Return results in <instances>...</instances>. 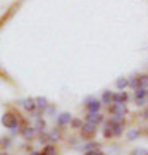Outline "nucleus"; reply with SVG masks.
<instances>
[{"label": "nucleus", "instance_id": "obj_25", "mask_svg": "<svg viewBox=\"0 0 148 155\" xmlns=\"http://www.w3.org/2000/svg\"><path fill=\"white\" fill-rule=\"evenodd\" d=\"M145 119H148V109L145 110Z\"/></svg>", "mask_w": 148, "mask_h": 155}, {"label": "nucleus", "instance_id": "obj_16", "mask_svg": "<svg viewBox=\"0 0 148 155\" xmlns=\"http://www.w3.org/2000/svg\"><path fill=\"white\" fill-rule=\"evenodd\" d=\"M104 134L107 136V138H110V136L114 134V133H112V124H110V122H109V124H105V127H104Z\"/></svg>", "mask_w": 148, "mask_h": 155}, {"label": "nucleus", "instance_id": "obj_4", "mask_svg": "<svg viewBox=\"0 0 148 155\" xmlns=\"http://www.w3.org/2000/svg\"><path fill=\"white\" fill-rule=\"evenodd\" d=\"M95 131H97V124H93V122H90V121H86L84 124H83V133L93 134Z\"/></svg>", "mask_w": 148, "mask_h": 155}, {"label": "nucleus", "instance_id": "obj_28", "mask_svg": "<svg viewBox=\"0 0 148 155\" xmlns=\"http://www.w3.org/2000/svg\"><path fill=\"white\" fill-rule=\"evenodd\" d=\"M0 155H2V153H0Z\"/></svg>", "mask_w": 148, "mask_h": 155}, {"label": "nucleus", "instance_id": "obj_12", "mask_svg": "<svg viewBox=\"0 0 148 155\" xmlns=\"http://www.w3.org/2000/svg\"><path fill=\"white\" fill-rule=\"evenodd\" d=\"M127 84H129V81H127L126 78H119V79L115 81V86H117L119 90H124V88L127 86Z\"/></svg>", "mask_w": 148, "mask_h": 155}, {"label": "nucleus", "instance_id": "obj_2", "mask_svg": "<svg viewBox=\"0 0 148 155\" xmlns=\"http://www.w3.org/2000/svg\"><path fill=\"white\" fill-rule=\"evenodd\" d=\"M100 107H102V102H100V100L86 98V109H88V112H98Z\"/></svg>", "mask_w": 148, "mask_h": 155}, {"label": "nucleus", "instance_id": "obj_14", "mask_svg": "<svg viewBox=\"0 0 148 155\" xmlns=\"http://www.w3.org/2000/svg\"><path fill=\"white\" fill-rule=\"evenodd\" d=\"M35 133H36V129H35V127H24V129H22V134H24V138H31Z\"/></svg>", "mask_w": 148, "mask_h": 155}, {"label": "nucleus", "instance_id": "obj_1", "mask_svg": "<svg viewBox=\"0 0 148 155\" xmlns=\"http://www.w3.org/2000/svg\"><path fill=\"white\" fill-rule=\"evenodd\" d=\"M2 124L5 127H9L12 131V134H16L19 131V122L16 119V114H12V112H5L4 116H2Z\"/></svg>", "mask_w": 148, "mask_h": 155}, {"label": "nucleus", "instance_id": "obj_27", "mask_svg": "<svg viewBox=\"0 0 148 155\" xmlns=\"http://www.w3.org/2000/svg\"><path fill=\"white\" fill-rule=\"evenodd\" d=\"M146 97H148V91H146Z\"/></svg>", "mask_w": 148, "mask_h": 155}, {"label": "nucleus", "instance_id": "obj_19", "mask_svg": "<svg viewBox=\"0 0 148 155\" xmlns=\"http://www.w3.org/2000/svg\"><path fill=\"white\" fill-rule=\"evenodd\" d=\"M129 84H131L133 88H140V86H141V83H140V78H133L131 81H129Z\"/></svg>", "mask_w": 148, "mask_h": 155}, {"label": "nucleus", "instance_id": "obj_8", "mask_svg": "<svg viewBox=\"0 0 148 155\" xmlns=\"http://www.w3.org/2000/svg\"><path fill=\"white\" fill-rule=\"evenodd\" d=\"M114 102H115V104H121V105H126L127 95H126V93H117V95H114Z\"/></svg>", "mask_w": 148, "mask_h": 155}, {"label": "nucleus", "instance_id": "obj_11", "mask_svg": "<svg viewBox=\"0 0 148 155\" xmlns=\"http://www.w3.org/2000/svg\"><path fill=\"white\" fill-rule=\"evenodd\" d=\"M35 102H36V107H38V109H47V107H48V102H47V98H43V97H38Z\"/></svg>", "mask_w": 148, "mask_h": 155}, {"label": "nucleus", "instance_id": "obj_18", "mask_svg": "<svg viewBox=\"0 0 148 155\" xmlns=\"http://www.w3.org/2000/svg\"><path fill=\"white\" fill-rule=\"evenodd\" d=\"M35 129H36V131H43V129H45V121L38 119V121H36V124H35Z\"/></svg>", "mask_w": 148, "mask_h": 155}, {"label": "nucleus", "instance_id": "obj_3", "mask_svg": "<svg viewBox=\"0 0 148 155\" xmlns=\"http://www.w3.org/2000/svg\"><path fill=\"white\" fill-rule=\"evenodd\" d=\"M110 112L114 114V116H124L126 114V105H121V104H115V105L110 107Z\"/></svg>", "mask_w": 148, "mask_h": 155}, {"label": "nucleus", "instance_id": "obj_15", "mask_svg": "<svg viewBox=\"0 0 148 155\" xmlns=\"http://www.w3.org/2000/svg\"><path fill=\"white\" fill-rule=\"evenodd\" d=\"M134 97H136V98H145V97H146V90L143 88V86L136 88V93H134Z\"/></svg>", "mask_w": 148, "mask_h": 155}, {"label": "nucleus", "instance_id": "obj_17", "mask_svg": "<svg viewBox=\"0 0 148 155\" xmlns=\"http://www.w3.org/2000/svg\"><path fill=\"white\" fill-rule=\"evenodd\" d=\"M127 138H129V140L140 138V131H138V129H133V131H129V133H127Z\"/></svg>", "mask_w": 148, "mask_h": 155}, {"label": "nucleus", "instance_id": "obj_10", "mask_svg": "<svg viewBox=\"0 0 148 155\" xmlns=\"http://www.w3.org/2000/svg\"><path fill=\"white\" fill-rule=\"evenodd\" d=\"M122 129H124L122 122H115V124H112V133H114L115 136H121V134H122Z\"/></svg>", "mask_w": 148, "mask_h": 155}, {"label": "nucleus", "instance_id": "obj_13", "mask_svg": "<svg viewBox=\"0 0 148 155\" xmlns=\"http://www.w3.org/2000/svg\"><path fill=\"white\" fill-rule=\"evenodd\" d=\"M41 155H57V150H55L54 145H47V147H45V150H43V153H41Z\"/></svg>", "mask_w": 148, "mask_h": 155}, {"label": "nucleus", "instance_id": "obj_7", "mask_svg": "<svg viewBox=\"0 0 148 155\" xmlns=\"http://www.w3.org/2000/svg\"><path fill=\"white\" fill-rule=\"evenodd\" d=\"M22 107L26 109V110H35V107H36V102H35L33 98H26V100H22Z\"/></svg>", "mask_w": 148, "mask_h": 155}, {"label": "nucleus", "instance_id": "obj_6", "mask_svg": "<svg viewBox=\"0 0 148 155\" xmlns=\"http://www.w3.org/2000/svg\"><path fill=\"white\" fill-rule=\"evenodd\" d=\"M67 122H71V114H69V112H62L61 116L57 117V124L64 126V124H67Z\"/></svg>", "mask_w": 148, "mask_h": 155}, {"label": "nucleus", "instance_id": "obj_5", "mask_svg": "<svg viewBox=\"0 0 148 155\" xmlns=\"http://www.w3.org/2000/svg\"><path fill=\"white\" fill-rule=\"evenodd\" d=\"M102 119H104V117L100 116L98 112H88V121H90V122H93V124H100Z\"/></svg>", "mask_w": 148, "mask_h": 155}, {"label": "nucleus", "instance_id": "obj_26", "mask_svg": "<svg viewBox=\"0 0 148 155\" xmlns=\"http://www.w3.org/2000/svg\"><path fill=\"white\" fill-rule=\"evenodd\" d=\"M31 155H41V153H38V152H31Z\"/></svg>", "mask_w": 148, "mask_h": 155}, {"label": "nucleus", "instance_id": "obj_9", "mask_svg": "<svg viewBox=\"0 0 148 155\" xmlns=\"http://www.w3.org/2000/svg\"><path fill=\"white\" fill-rule=\"evenodd\" d=\"M112 100H114V93L112 91H104V95H102V104H112Z\"/></svg>", "mask_w": 148, "mask_h": 155}, {"label": "nucleus", "instance_id": "obj_23", "mask_svg": "<svg viewBox=\"0 0 148 155\" xmlns=\"http://www.w3.org/2000/svg\"><path fill=\"white\" fill-rule=\"evenodd\" d=\"M140 83H141V86H146V84H148V76H141Z\"/></svg>", "mask_w": 148, "mask_h": 155}, {"label": "nucleus", "instance_id": "obj_22", "mask_svg": "<svg viewBox=\"0 0 148 155\" xmlns=\"http://www.w3.org/2000/svg\"><path fill=\"white\" fill-rule=\"evenodd\" d=\"M86 155H104V152H100V150H90V152H86Z\"/></svg>", "mask_w": 148, "mask_h": 155}, {"label": "nucleus", "instance_id": "obj_21", "mask_svg": "<svg viewBox=\"0 0 148 155\" xmlns=\"http://www.w3.org/2000/svg\"><path fill=\"white\" fill-rule=\"evenodd\" d=\"M83 124H84V122H83L81 119H74V121H72V127H83Z\"/></svg>", "mask_w": 148, "mask_h": 155}, {"label": "nucleus", "instance_id": "obj_24", "mask_svg": "<svg viewBox=\"0 0 148 155\" xmlns=\"http://www.w3.org/2000/svg\"><path fill=\"white\" fill-rule=\"evenodd\" d=\"M0 143L4 145V147H9V145H11V140H9V138H2V140H0Z\"/></svg>", "mask_w": 148, "mask_h": 155}, {"label": "nucleus", "instance_id": "obj_20", "mask_svg": "<svg viewBox=\"0 0 148 155\" xmlns=\"http://www.w3.org/2000/svg\"><path fill=\"white\" fill-rule=\"evenodd\" d=\"M133 155H148V150H145V148H136L134 152H133Z\"/></svg>", "mask_w": 148, "mask_h": 155}]
</instances>
